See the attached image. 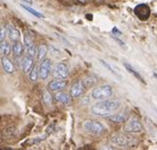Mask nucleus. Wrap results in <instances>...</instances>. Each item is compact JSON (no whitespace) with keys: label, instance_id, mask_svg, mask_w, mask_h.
Returning <instances> with one entry per match:
<instances>
[{"label":"nucleus","instance_id":"obj_1","mask_svg":"<svg viewBox=\"0 0 157 150\" xmlns=\"http://www.w3.org/2000/svg\"><path fill=\"white\" fill-rule=\"evenodd\" d=\"M120 107V101H101L99 103L94 104L91 107V113L97 116L106 117L109 116L115 110Z\"/></svg>","mask_w":157,"mask_h":150},{"label":"nucleus","instance_id":"obj_2","mask_svg":"<svg viewBox=\"0 0 157 150\" xmlns=\"http://www.w3.org/2000/svg\"><path fill=\"white\" fill-rule=\"evenodd\" d=\"M110 142L116 145V146H120V147H133L137 144L136 137L128 134V132L116 133V134H114L110 137Z\"/></svg>","mask_w":157,"mask_h":150},{"label":"nucleus","instance_id":"obj_3","mask_svg":"<svg viewBox=\"0 0 157 150\" xmlns=\"http://www.w3.org/2000/svg\"><path fill=\"white\" fill-rule=\"evenodd\" d=\"M83 129L87 133H90L94 135H102L106 132V128L104 125L96 121H86L83 124Z\"/></svg>","mask_w":157,"mask_h":150},{"label":"nucleus","instance_id":"obj_4","mask_svg":"<svg viewBox=\"0 0 157 150\" xmlns=\"http://www.w3.org/2000/svg\"><path fill=\"white\" fill-rule=\"evenodd\" d=\"M91 95L94 100H98V101L107 100V98H109L110 96L113 95V89H112V87L108 86V85L97 87L92 90Z\"/></svg>","mask_w":157,"mask_h":150},{"label":"nucleus","instance_id":"obj_5","mask_svg":"<svg viewBox=\"0 0 157 150\" xmlns=\"http://www.w3.org/2000/svg\"><path fill=\"white\" fill-rule=\"evenodd\" d=\"M144 130V126L140 123V121L136 117H132V119L126 121V124L123 128L124 132L128 133H138L141 132Z\"/></svg>","mask_w":157,"mask_h":150},{"label":"nucleus","instance_id":"obj_6","mask_svg":"<svg viewBox=\"0 0 157 150\" xmlns=\"http://www.w3.org/2000/svg\"><path fill=\"white\" fill-rule=\"evenodd\" d=\"M24 45L25 48H26L27 54L31 57H35L37 55V49L35 47V43H34V40L32 38V36L30 35L29 33H26L24 36Z\"/></svg>","mask_w":157,"mask_h":150},{"label":"nucleus","instance_id":"obj_7","mask_svg":"<svg viewBox=\"0 0 157 150\" xmlns=\"http://www.w3.org/2000/svg\"><path fill=\"white\" fill-rule=\"evenodd\" d=\"M69 75V71H68V67L66 64L64 63H59L54 66L53 68V76L55 78H59V79H65L68 77Z\"/></svg>","mask_w":157,"mask_h":150},{"label":"nucleus","instance_id":"obj_8","mask_svg":"<svg viewBox=\"0 0 157 150\" xmlns=\"http://www.w3.org/2000/svg\"><path fill=\"white\" fill-rule=\"evenodd\" d=\"M52 71V61L50 59H44L39 64V77L40 79H47Z\"/></svg>","mask_w":157,"mask_h":150},{"label":"nucleus","instance_id":"obj_9","mask_svg":"<svg viewBox=\"0 0 157 150\" xmlns=\"http://www.w3.org/2000/svg\"><path fill=\"white\" fill-rule=\"evenodd\" d=\"M85 90H86V87H85L84 82H81V80H78L71 86L70 94L72 97H80L81 95H83L85 93Z\"/></svg>","mask_w":157,"mask_h":150},{"label":"nucleus","instance_id":"obj_10","mask_svg":"<svg viewBox=\"0 0 157 150\" xmlns=\"http://www.w3.org/2000/svg\"><path fill=\"white\" fill-rule=\"evenodd\" d=\"M67 86V82L65 79H54V80H51L48 85V88H49L50 91L52 92H59L62 90H64Z\"/></svg>","mask_w":157,"mask_h":150},{"label":"nucleus","instance_id":"obj_11","mask_svg":"<svg viewBox=\"0 0 157 150\" xmlns=\"http://www.w3.org/2000/svg\"><path fill=\"white\" fill-rule=\"evenodd\" d=\"M6 31H8V37L10 38L11 41L15 42V41L19 40L20 33L13 24H8V25H6Z\"/></svg>","mask_w":157,"mask_h":150},{"label":"nucleus","instance_id":"obj_12","mask_svg":"<svg viewBox=\"0 0 157 150\" xmlns=\"http://www.w3.org/2000/svg\"><path fill=\"white\" fill-rule=\"evenodd\" d=\"M130 117L128 112H120V113H116L114 115H109L108 116V119L113 123H123V122H126Z\"/></svg>","mask_w":157,"mask_h":150},{"label":"nucleus","instance_id":"obj_13","mask_svg":"<svg viewBox=\"0 0 157 150\" xmlns=\"http://www.w3.org/2000/svg\"><path fill=\"white\" fill-rule=\"evenodd\" d=\"M1 64H2V68H3L4 72L8 73V74H12L14 72V66H13V63L8 56H2L1 58Z\"/></svg>","mask_w":157,"mask_h":150},{"label":"nucleus","instance_id":"obj_14","mask_svg":"<svg viewBox=\"0 0 157 150\" xmlns=\"http://www.w3.org/2000/svg\"><path fill=\"white\" fill-rule=\"evenodd\" d=\"M21 67H22V70H24L25 73H29L30 71L33 69V67H34V59H33V57L29 56V55L26 56V57H24V59H22Z\"/></svg>","mask_w":157,"mask_h":150},{"label":"nucleus","instance_id":"obj_15","mask_svg":"<svg viewBox=\"0 0 157 150\" xmlns=\"http://www.w3.org/2000/svg\"><path fill=\"white\" fill-rule=\"evenodd\" d=\"M12 51V46L6 40H2L0 43V53L2 56H9V54Z\"/></svg>","mask_w":157,"mask_h":150},{"label":"nucleus","instance_id":"obj_16","mask_svg":"<svg viewBox=\"0 0 157 150\" xmlns=\"http://www.w3.org/2000/svg\"><path fill=\"white\" fill-rule=\"evenodd\" d=\"M55 100L57 101H59L61 104L66 105V104H69L71 101V97L67 93H65V92L59 91V92H57L56 95H55Z\"/></svg>","mask_w":157,"mask_h":150},{"label":"nucleus","instance_id":"obj_17","mask_svg":"<svg viewBox=\"0 0 157 150\" xmlns=\"http://www.w3.org/2000/svg\"><path fill=\"white\" fill-rule=\"evenodd\" d=\"M24 46L25 45H21L18 41H15L12 45V53L16 57H20L22 55V53H24Z\"/></svg>","mask_w":157,"mask_h":150},{"label":"nucleus","instance_id":"obj_18","mask_svg":"<svg viewBox=\"0 0 157 150\" xmlns=\"http://www.w3.org/2000/svg\"><path fill=\"white\" fill-rule=\"evenodd\" d=\"M47 47L45 45H40L37 48V55H36V58L38 61H43L45 59L46 55H47Z\"/></svg>","mask_w":157,"mask_h":150},{"label":"nucleus","instance_id":"obj_19","mask_svg":"<svg viewBox=\"0 0 157 150\" xmlns=\"http://www.w3.org/2000/svg\"><path fill=\"white\" fill-rule=\"evenodd\" d=\"M97 80H98V78H97L96 76L89 75V76H87V77H85V79L83 80V82H84V85L86 88H90L96 85Z\"/></svg>","mask_w":157,"mask_h":150},{"label":"nucleus","instance_id":"obj_20","mask_svg":"<svg viewBox=\"0 0 157 150\" xmlns=\"http://www.w3.org/2000/svg\"><path fill=\"white\" fill-rule=\"evenodd\" d=\"M38 76H39V69L37 66H34L33 69L29 72V79L31 80V82H35L36 80H37Z\"/></svg>","mask_w":157,"mask_h":150},{"label":"nucleus","instance_id":"obj_21","mask_svg":"<svg viewBox=\"0 0 157 150\" xmlns=\"http://www.w3.org/2000/svg\"><path fill=\"white\" fill-rule=\"evenodd\" d=\"M43 101L46 106H50L52 104V96L50 92L47 91V90L43 92Z\"/></svg>","mask_w":157,"mask_h":150},{"label":"nucleus","instance_id":"obj_22","mask_svg":"<svg viewBox=\"0 0 157 150\" xmlns=\"http://www.w3.org/2000/svg\"><path fill=\"white\" fill-rule=\"evenodd\" d=\"M124 66H125V68H126V69H128V72H130V73H132V74H134V76H135V77H136V78H137V79H139V80H140V82H144V78H142V77H141V76H140V74H138V73H137V72H136V71H135V70H134V69H133V68H132V67L130 66V64H124Z\"/></svg>","mask_w":157,"mask_h":150},{"label":"nucleus","instance_id":"obj_23","mask_svg":"<svg viewBox=\"0 0 157 150\" xmlns=\"http://www.w3.org/2000/svg\"><path fill=\"white\" fill-rule=\"evenodd\" d=\"M21 6L25 9V10H27L29 13H31L32 15H34L35 17H37V18H43L44 17V15L43 14H40L39 12H36L35 10H33L32 8H30V6H27V5H25V4H21Z\"/></svg>","mask_w":157,"mask_h":150},{"label":"nucleus","instance_id":"obj_24","mask_svg":"<svg viewBox=\"0 0 157 150\" xmlns=\"http://www.w3.org/2000/svg\"><path fill=\"white\" fill-rule=\"evenodd\" d=\"M48 133H46V134H43V135H40V137H34V138H32L31 141H29V144L30 145H33V144H38V143H40L41 141H44L46 137H48Z\"/></svg>","mask_w":157,"mask_h":150},{"label":"nucleus","instance_id":"obj_25","mask_svg":"<svg viewBox=\"0 0 157 150\" xmlns=\"http://www.w3.org/2000/svg\"><path fill=\"white\" fill-rule=\"evenodd\" d=\"M100 61H101V64H103V66H104V67H105V68H107V69H108V70H109V71H110V72H112V73H113V74H114V75H116V76H117V77L121 78V77H120V75H119V74H118V73L116 72V71H114V69H113V68H112V67H110V66H109V64H108L107 63H105V61H104V60H102V59H100Z\"/></svg>","mask_w":157,"mask_h":150},{"label":"nucleus","instance_id":"obj_26","mask_svg":"<svg viewBox=\"0 0 157 150\" xmlns=\"http://www.w3.org/2000/svg\"><path fill=\"white\" fill-rule=\"evenodd\" d=\"M6 36H8V31H6V27H4L3 25H1V29H0V40H4Z\"/></svg>","mask_w":157,"mask_h":150},{"label":"nucleus","instance_id":"obj_27","mask_svg":"<svg viewBox=\"0 0 157 150\" xmlns=\"http://www.w3.org/2000/svg\"><path fill=\"white\" fill-rule=\"evenodd\" d=\"M80 3H83V4H85V3H87V2H89L90 0H78Z\"/></svg>","mask_w":157,"mask_h":150},{"label":"nucleus","instance_id":"obj_28","mask_svg":"<svg viewBox=\"0 0 157 150\" xmlns=\"http://www.w3.org/2000/svg\"><path fill=\"white\" fill-rule=\"evenodd\" d=\"M26 1H28V2H29V3H30V4H31V3H32V1H31V0H26Z\"/></svg>","mask_w":157,"mask_h":150},{"label":"nucleus","instance_id":"obj_29","mask_svg":"<svg viewBox=\"0 0 157 150\" xmlns=\"http://www.w3.org/2000/svg\"><path fill=\"white\" fill-rule=\"evenodd\" d=\"M154 76H155V77L157 78V73H154Z\"/></svg>","mask_w":157,"mask_h":150}]
</instances>
